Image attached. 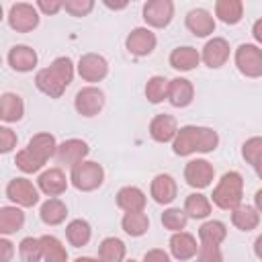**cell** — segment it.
<instances>
[{
	"label": "cell",
	"instance_id": "1",
	"mask_svg": "<svg viewBox=\"0 0 262 262\" xmlns=\"http://www.w3.org/2000/svg\"><path fill=\"white\" fill-rule=\"evenodd\" d=\"M211 203L221 211H233L244 203V176L237 170H229L221 174L211 192Z\"/></svg>",
	"mask_w": 262,
	"mask_h": 262
},
{
	"label": "cell",
	"instance_id": "2",
	"mask_svg": "<svg viewBox=\"0 0 262 262\" xmlns=\"http://www.w3.org/2000/svg\"><path fill=\"white\" fill-rule=\"evenodd\" d=\"M104 182V168L94 160H84L70 170V184L80 192H94Z\"/></svg>",
	"mask_w": 262,
	"mask_h": 262
},
{
	"label": "cell",
	"instance_id": "3",
	"mask_svg": "<svg viewBox=\"0 0 262 262\" xmlns=\"http://www.w3.org/2000/svg\"><path fill=\"white\" fill-rule=\"evenodd\" d=\"M4 194L12 205H16L20 209H31V207L39 205V201H41L39 186L33 184V180H29L25 176H16V178L8 180Z\"/></svg>",
	"mask_w": 262,
	"mask_h": 262
},
{
	"label": "cell",
	"instance_id": "4",
	"mask_svg": "<svg viewBox=\"0 0 262 262\" xmlns=\"http://www.w3.org/2000/svg\"><path fill=\"white\" fill-rule=\"evenodd\" d=\"M233 63L246 78H262V47L256 43H242L233 51Z\"/></svg>",
	"mask_w": 262,
	"mask_h": 262
},
{
	"label": "cell",
	"instance_id": "5",
	"mask_svg": "<svg viewBox=\"0 0 262 262\" xmlns=\"http://www.w3.org/2000/svg\"><path fill=\"white\" fill-rule=\"evenodd\" d=\"M104 104H106V94L98 86H90V84L82 86L74 96V108L84 119H92V117L100 115Z\"/></svg>",
	"mask_w": 262,
	"mask_h": 262
},
{
	"label": "cell",
	"instance_id": "6",
	"mask_svg": "<svg viewBox=\"0 0 262 262\" xmlns=\"http://www.w3.org/2000/svg\"><path fill=\"white\" fill-rule=\"evenodd\" d=\"M108 59L102 55V53H94V51H88L84 55H80L78 63H76V74L88 82L90 86H96L98 82H102L106 76H108Z\"/></svg>",
	"mask_w": 262,
	"mask_h": 262
},
{
	"label": "cell",
	"instance_id": "7",
	"mask_svg": "<svg viewBox=\"0 0 262 262\" xmlns=\"http://www.w3.org/2000/svg\"><path fill=\"white\" fill-rule=\"evenodd\" d=\"M176 6L172 0H145L141 6V18L147 29H166L174 18Z\"/></svg>",
	"mask_w": 262,
	"mask_h": 262
},
{
	"label": "cell",
	"instance_id": "8",
	"mask_svg": "<svg viewBox=\"0 0 262 262\" xmlns=\"http://www.w3.org/2000/svg\"><path fill=\"white\" fill-rule=\"evenodd\" d=\"M8 27L16 33H31L41 23V12L31 2H14L8 8Z\"/></svg>",
	"mask_w": 262,
	"mask_h": 262
},
{
	"label": "cell",
	"instance_id": "9",
	"mask_svg": "<svg viewBox=\"0 0 262 262\" xmlns=\"http://www.w3.org/2000/svg\"><path fill=\"white\" fill-rule=\"evenodd\" d=\"M184 180L194 190H205L215 180V168L205 158H192L184 166Z\"/></svg>",
	"mask_w": 262,
	"mask_h": 262
},
{
	"label": "cell",
	"instance_id": "10",
	"mask_svg": "<svg viewBox=\"0 0 262 262\" xmlns=\"http://www.w3.org/2000/svg\"><path fill=\"white\" fill-rule=\"evenodd\" d=\"M156 47H158V37L147 27H135L125 37V49L133 57H147L156 51Z\"/></svg>",
	"mask_w": 262,
	"mask_h": 262
},
{
	"label": "cell",
	"instance_id": "11",
	"mask_svg": "<svg viewBox=\"0 0 262 262\" xmlns=\"http://www.w3.org/2000/svg\"><path fill=\"white\" fill-rule=\"evenodd\" d=\"M88 154H90L88 141H84V139H80V137H70V139H63V141L57 145L55 162L72 170V168L78 166L80 162L88 160Z\"/></svg>",
	"mask_w": 262,
	"mask_h": 262
},
{
	"label": "cell",
	"instance_id": "12",
	"mask_svg": "<svg viewBox=\"0 0 262 262\" xmlns=\"http://www.w3.org/2000/svg\"><path fill=\"white\" fill-rule=\"evenodd\" d=\"M37 186L41 190V194H45L47 199L51 196H61L68 186H70V174H66L59 166H51L45 168L39 176H37Z\"/></svg>",
	"mask_w": 262,
	"mask_h": 262
},
{
	"label": "cell",
	"instance_id": "13",
	"mask_svg": "<svg viewBox=\"0 0 262 262\" xmlns=\"http://www.w3.org/2000/svg\"><path fill=\"white\" fill-rule=\"evenodd\" d=\"M231 47L225 37H211L201 49V63H205L211 70H219L229 61Z\"/></svg>",
	"mask_w": 262,
	"mask_h": 262
},
{
	"label": "cell",
	"instance_id": "14",
	"mask_svg": "<svg viewBox=\"0 0 262 262\" xmlns=\"http://www.w3.org/2000/svg\"><path fill=\"white\" fill-rule=\"evenodd\" d=\"M174 156L178 158H188L192 154H199L201 147V125H182L170 143Z\"/></svg>",
	"mask_w": 262,
	"mask_h": 262
},
{
	"label": "cell",
	"instance_id": "15",
	"mask_svg": "<svg viewBox=\"0 0 262 262\" xmlns=\"http://www.w3.org/2000/svg\"><path fill=\"white\" fill-rule=\"evenodd\" d=\"M184 27L188 29V33H192L199 39L211 37L215 33L217 27V18L213 16V12H209L207 8H190L184 14Z\"/></svg>",
	"mask_w": 262,
	"mask_h": 262
},
{
	"label": "cell",
	"instance_id": "16",
	"mask_svg": "<svg viewBox=\"0 0 262 262\" xmlns=\"http://www.w3.org/2000/svg\"><path fill=\"white\" fill-rule=\"evenodd\" d=\"M178 121L176 117L168 115V113H158L151 117L149 125H147V133L151 137V141L156 143H172L176 133H178Z\"/></svg>",
	"mask_w": 262,
	"mask_h": 262
},
{
	"label": "cell",
	"instance_id": "17",
	"mask_svg": "<svg viewBox=\"0 0 262 262\" xmlns=\"http://www.w3.org/2000/svg\"><path fill=\"white\" fill-rule=\"evenodd\" d=\"M6 61L10 66V70H14L16 74H29L37 68L39 63V55L37 51L31 47V45H25V43H18V45H12L6 53Z\"/></svg>",
	"mask_w": 262,
	"mask_h": 262
},
{
	"label": "cell",
	"instance_id": "18",
	"mask_svg": "<svg viewBox=\"0 0 262 262\" xmlns=\"http://www.w3.org/2000/svg\"><path fill=\"white\" fill-rule=\"evenodd\" d=\"M199 239L188 233L186 229L184 231H178V233H172L170 235V242H168V248H170V256L174 260H180V262H188V260H194L196 254H199Z\"/></svg>",
	"mask_w": 262,
	"mask_h": 262
},
{
	"label": "cell",
	"instance_id": "19",
	"mask_svg": "<svg viewBox=\"0 0 262 262\" xmlns=\"http://www.w3.org/2000/svg\"><path fill=\"white\" fill-rule=\"evenodd\" d=\"M149 196L154 199V203L168 207L178 196V184H176L174 176H170L166 172L156 174L149 182Z\"/></svg>",
	"mask_w": 262,
	"mask_h": 262
},
{
	"label": "cell",
	"instance_id": "20",
	"mask_svg": "<svg viewBox=\"0 0 262 262\" xmlns=\"http://www.w3.org/2000/svg\"><path fill=\"white\" fill-rule=\"evenodd\" d=\"M115 205L123 211V213H141L145 211V205H147V196L145 192L139 188V186H133V184H127V186H121L115 194Z\"/></svg>",
	"mask_w": 262,
	"mask_h": 262
},
{
	"label": "cell",
	"instance_id": "21",
	"mask_svg": "<svg viewBox=\"0 0 262 262\" xmlns=\"http://www.w3.org/2000/svg\"><path fill=\"white\" fill-rule=\"evenodd\" d=\"M192 100H194V84L184 76L172 78L168 84V102L174 108H186L192 104Z\"/></svg>",
	"mask_w": 262,
	"mask_h": 262
},
{
	"label": "cell",
	"instance_id": "22",
	"mask_svg": "<svg viewBox=\"0 0 262 262\" xmlns=\"http://www.w3.org/2000/svg\"><path fill=\"white\" fill-rule=\"evenodd\" d=\"M168 63L176 72H192L201 63V51L192 45H178L170 51Z\"/></svg>",
	"mask_w": 262,
	"mask_h": 262
},
{
	"label": "cell",
	"instance_id": "23",
	"mask_svg": "<svg viewBox=\"0 0 262 262\" xmlns=\"http://www.w3.org/2000/svg\"><path fill=\"white\" fill-rule=\"evenodd\" d=\"M25 117V100L16 92H2L0 96V121L10 125L18 123Z\"/></svg>",
	"mask_w": 262,
	"mask_h": 262
},
{
	"label": "cell",
	"instance_id": "24",
	"mask_svg": "<svg viewBox=\"0 0 262 262\" xmlns=\"http://www.w3.org/2000/svg\"><path fill=\"white\" fill-rule=\"evenodd\" d=\"M39 219L49 227H57V225L66 223V219H68V205L59 196H51L41 203Z\"/></svg>",
	"mask_w": 262,
	"mask_h": 262
},
{
	"label": "cell",
	"instance_id": "25",
	"mask_svg": "<svg viewBox=\"0 0 262 262\" xmlns=\"http://www.w3.org/2000/svg\"><path fill=\"white\" fill-rule=\"evenodd\" d=\"M57 145H59V143H57L55 135L49 133V131H39V133H35V135L29 139V143H27V147H29L37 158H41L45 164H47L51 158H55Z\"/></svg>",
	"mask_w": 262,
	"mask_h": 262
},
{
	"label": "cell",
	"instance_id": "26",
	"mask_svg": "<svg viewBox=\"0 0 262 262\" xmlns=\"http://www.w3.org/2000/svg\"><path fill=\"white\" fill-rule=\"evenodd\" d=\"M25 211L16 205H4L0 207V235H12L18 233L25 227Z\"/></svg>",
	"mask_w": 262,
	"mask_h": 262
},
{
	"label": "cell",
	"instance_id": "27",
	"mask_svg": "<svg viewBox=\"0 0 262 262\" xmlns=\"http://www.w3.org/2000/svg\"><path fill=\"white\" fill-rule=\"evenodd\" d=\"M182 209H184V213L188 215V219L201 221V219H209V215H211V211H213V203H211V199H209L207 194H203L201 190H194V192H190V194L184 199Z\"/></svg>",
	"mask_w": 262,
	"mask_h": 262
},
{
	"label": "cell",
	"instance_id": "28",
	"mask_svg": "<svg viewBox=\"0 0 262 262\" xmlns=\"http://www.w3.org/2000/svg\"><path fill=\"white\" fill-rule=\"evenodd\" d=\"M213 10H215V18L217 20H221L227 27H233V25L242 23L246 6H244L242 0H217Z\"/></svg>",
	"mask_w": 262,
	"mask_h": 262
},
{
	"label": "cell",
	"instance_id": "29",
	"mask_svg": "<svg viewBox=\"0 0 262 262\" xmlns=\"http://www.w3.org/2000/svg\"><path fill=\"white\" fill-rule=\"evenodd\" d=\"M66 239L72 248H84L90 244L92 239V225L82 219V217H76L72 221H68L66 225Z\"/></svg>",
	"mask_w": 262,
	"mask_h": 262
},
{
	"label": "cell",
	"instance_id": "30",
	"mask_svg": "<svg viewBox=\"0 0 262 262\" xmlns=\"http://www.w3.org/2000/svg\"><path fill=\"white\" fill-rule=\"evenodd\" d=\"M260 213L256 211V207L254 205H246V203H242L239 207H235L233 211H231V225L235 227V229H239V231H254L258 225H260Z\"/></svg>",
	"mask_w": 262,
	"mask_h": 262
},
{
	"label": "cell",
	"instance_id": "31",
	"mask_svg": "<svg viewBox=\"0 0 262 262\" xmlns=\"http://www.w3.org/2000/svg\"><path fill=\"white\" fill-rule=\"evenodd\" d=\"M196 239H199V244L221 246L227 239V225L219 219H207L205 223H201V227L196 231Z\"/></svg>",
	"mask_w": 262,
	"mask_h": 262
},
{
	"label": "cell",
	"instance_id": "32",
	"mask_svg": "<svg viewBox=\"0 0 262 262\" xmlns=\"http://www.w3.org/2000/svg\"><path fill=\"white\" fill-rule=\"evenodd\" d=\"M98 260L100 262H125L127 260V246L121 237L108 235L98 244Z\"/></svg>",
	"mask_w": 262,
	"mask_h": 262
},
{
	"label": "cell",
	"instance_id": "33",
	"mask_svg": "<svg viewBox=\"0 0 262 262\" xmlns=\"http://www.w3.org/2000/svg\"><path fill=\"white\" fill-rule=\"evenodd\" d=\"M35 88L41 92V94H45V96H49V98H61L63 96V92H66V86L49 72V68H41L37 74H35Z\"/></svg>",
	"mask_w": 262,
	"mask_h": 262
},
{
	"label": "cell",
	"instance_id": "34",
	"mask_svg": "<svg viewBox=\"0 0 262 262\" xmlns=\"http://www.w3.org/2000/svg\"><path fill=\"white\" fill-rule=\"evenodd\" d=\"M121 229L129 237H143L149 229V217L145 211L141 213H123L121 217Z\"/></svg>",
	"mask_w": 262,
	"mask_h": 262
},
{
	"label": "cell",
	"instance_id": "35",
	"mask_svg": "<svg viewBox=\"0 0 262 262\" xmlns=\"http://www.w3.org/2000/svg\"><path fill=\"white\" fill-rule=\"evenodd\" d=\"M168 84L170 80L160 76V74H154L147 78L145 86H143V94L147 98V102L151 104H162L164 100H168Z\"/></svg>",
	"mask_w": 262,
	"mask_h": 262
},
{
	"label": "cell",
	"instance_id": "36",
	"mask_svg": "<svg viewBox=\"0 0 262 262\" xmlns=\"http://www.w3.org/2000/svg\"><path fill=\"white\" fill-rule=\"evenodd\" d=\"M41 246H43V262H68V250L59 237L45 233L41 235Z\"/></svg>",
	"mask_w": 262,
	"mask_h": 262
},
{
	"label": "cell",
	"instance_id": "37",
	"mask_svg": "<svg viewBox=\"0 0 262 262\" xmlns=\"http://www.w3.org/2000/svg\"><path fill=\"white\" fill-rule=\"evenodd\" d=\"M160 223L164 229H168L170 233H178L184 231L188 225V215L184 213V209L180 207H166L164 213L160 215Z\"/></svg>",
	"mask_w": 262,
	"mask_h": 262
},
{
	"label": "cell",
	"instance_id": "38",
	"mask_svg": "<svg viewBox=\"0 0 262 262\" xmlns=\"http://www.w3.org/2000/svg\"><path fill=\"white\" fill-rule=\"evenodd\" d=\"M49 72L68 88L72 82H74V76H76V63L72 61V57L68 55H57L49 66Z\"/></svg>",
	"mask_w": 262,
	"mask_h": 262
},
{
	"label": "cell",
	"instance_id": "39",
	"mask_svg": "<svg viewBox=\"0 0 262 262\" xmlns=\"http://www.w3.org/2000/svg\"><path fill=\"white\" fill-rule=\"evenodd\" d=\"M14 166L23 172V174H41L45 170V162L41 158H37L29 147H23L16 151L14 156Z\"/></svg>",
	"mask_w": 262,
	"mask_h": 262
},
{
	"label": "cell",
	"instance_id": "40",
	"mask_svg": "<svg viewBox=\"0 0 262 262\" xmlns=\"http://www.w3.org/2000/svg\"><path fill=\"white\" fill-rule=\"evenodd\" d=\"M18 258L20 262H43V246L41 237L27 235L18 242Z\"/></svg>",
	"mask_w": 262,
	"mask_h": 262
},
{
	"label": "cell",
	"instance_id": "41",
	"mask_svg": "<svg viewBox=\"0 0 262 262\" xmlns=\"http://www.w3.org/2000/svg\"><path fill=\"white\" fill-rule=\"evenodd\" d=\"M242 158L246 164L254 166L260 158H262V135H254V137H248L244 143H242Z\"/></svg>",
	"mask_w": 262,
	"mask_h": 262
},
{
	"label": "cell",
	"instance_id": "42",
	"mask_svg": "<svg viewBox=\"0 0 262 262\" xmlns=\"http://www.w3.org/2000/svg\"><path fill=\"white\" fill-rule=\"evenodd\" d=\"M63 10L70 16L82 18L94 10V0H63Z\"/></svg>",
	"mask_w": 262,
	"mask_h": 262
},
{
	"label": "cell",
	"instance_id": "43",
	"mask_svg": "<svg viewBox=\"0 0 262 262\" xmlns=\"http://www.w3.org/2000/svg\"><path fill=\"white\" fill-rule=\"evenodd\" d=\"M219 147V133L213 127L201 125V147L199 154H211Z\"/></svg>",
	"mask_w": 262,
	"mask_h": 262
},
{
	"label": "cell",
	"instance_id": "44",
	"mask_svg": "<svg viewBox=\"0 0 262 262\" xmlns=\"http://www.w3.org/2000/svg\"><path fill=\"white\" fill-rule=\"evenodd\" d=\"M199 262H225L221 246H213V244H201L199 246V254H196Z\"/></svg>",
	"mask_w": 262,
	"mask_h": 262
},
{
	"label": "cell",
	"instance_id": "45",
	"mask_svg": "<svg viewBox=\"0 0 262 262\" xmlns=\"http://www.w3.org/2000/svg\"><path fill=\"white\" fill-rule=\"evenodd\" d=\"M18 145V135L8 127V125H2L0 127V154H10L14 151Z\"/></svg>",
	"mask_w": 262,
	"mask_h": 262
},
{
	"label": "cell",
	"instance_id": "46",
	"mask_svg": "<svg viewBox=\"0 0 262 262\" xmlns=\"http://www.w3.org/2000/svg\"><path fill=\"white\" fill-rule=\"evenodd\" d=\"M37 10L45 16H55L57 12L63 10V0H37L35 2Z\"/></svg>",
	"mask_w": 262,
	"mask_h": 262
},
{
	"label": "cell",
	"instance_id": "47",
	"mask_svg": "<svg viewBox=\"0 0 262 262\" xmlns=\"http://www.w3.org/2000/svg\"><path fill=\"white\" fill-rule=\"evenodd\" d=\"M141 262H172V256H170V252H166L162 248H151L143 254Z\"/></svg>",
	"mask_w": 262,
	"mask_h": 262
},
{
	"label": "cell",
	"instance_id": "48",
	"mask_svg": "<svg viewBox=\"0 0 262 262\" xmlns=\"http://www.w3.org/2000/svg\"><path fill=\"white\" fill-rule=\"evenodd\" d=\"M14 254H16L14 244H12L6 235H2V237H0V262H10Z\"/></svg>",
	"mask_w": 262,
	"mask_h": 262
},
{
	"label": "cell",
	"instance_id": "49",
	"mask_svg": "<svg viewBox=\"0 0 262 262\" xmlns=\"http://www.w3.org/2000/svg\"><path fill=\"white\" fill-rule=\"evenodd\" d=\"M102 4H104L108 10L119 12V10H125V8L129 6V0H102Z\"/></svg>",
	"mask_w": 262,
	"mask_h": 262
},
{
	"label": "cell",
	"instance_id": "50",
	"mask_svg": "<svg viewBox=\"0 0 262 262\" xmlns=\"http://www.w3.org/2000/svg\"><path fill=\"white\" fill-rule=\"evenodd\" d=\"M252 37L256 41V45H262V18H256L252 25Z\"/></svg>",
	"mask_w": 262,
	"mask_h": 262
},
{
	"label": "cell",
	"instance_id": "51",
	"mask_svg": "<svg viewBox=\"0 0 262 262\" xmlns=\"http://www.w3.org/2000/svg\"><path fill=\"white\" fill-rule=\"evenodd\" d=\"M254 256H256L258 260H262V233L254 239Z\"/></svg>",
	"mask_w": 262,
	"mask_h": 262
},
{
	"label": "cell",
	"instance_id": "52",
	"mask_svg": "<svg viewBox=\"0 0 262 262\" xmlns=\"http://www.w3.org/2000/svg\"><path fill=\"white\" fill-rule=\"evenodd\" d=\"M254 207H256V211L262 215V188H258V190L254 192Z\"/></svg>",
	"mask_w": 262,
	"mask_h": 262
},
{
	"label": "cell",
	"instance_id": "53",
	"mask_svg": "<svg viewBox=\"0 0 262 262\" xmlns=\"http://www.w3.org/2000/svg\"><path fill=\"white\" fill-rule=\"evenodd\" d=\"M252 168H254V172L258 174V178L262 180V158H260V160H258V162H256V164H254Z\"/></svg>",
	"mask_w": 262,
	"mask_h": 262
},
{
	"label": "cell",
	"instance_id": "54",
	"mask_svg": "<svg viewBox=\"0 0 262 262\" xmlns=\"http://www.w3.org/2000/svg\"><path fill=\"white\" fill-rule=\"evenodd\" d=\"M74 262H100L98 258H92V256H80V258H76Z\"/></svg>",
	"mask_w": 262,
	"mask_h": 262
},
{
	"label": "cell",
	"instance_id": "55",
	"mask_svg": "<svg viewBox=\"0 0 262 262\" xmlns=\"http://www.w3.org/2000/svg\"><path fill=\"white\" fill-rule=\"evenodd\" d=\"M125 262H137V260H133V258H127V260H125Z\"/></svg>",
	"mask_w": 262,
	"mask_h": 262
},
{
	"label": "cell",
	"instance_id": "56",
	"mask_svg": "<svg viewBox=\"0 0 262 262\" xmlns=\"http://www.w3.org/2000/svg\"><path fill=\"white\" fill-rule=\"evenodd\" d=\"M192 262H199V260H196V258H194V260H192Z\"/></svg>",
	"mask_w": 262,
	"mask_h": 262
}]
</instances>
